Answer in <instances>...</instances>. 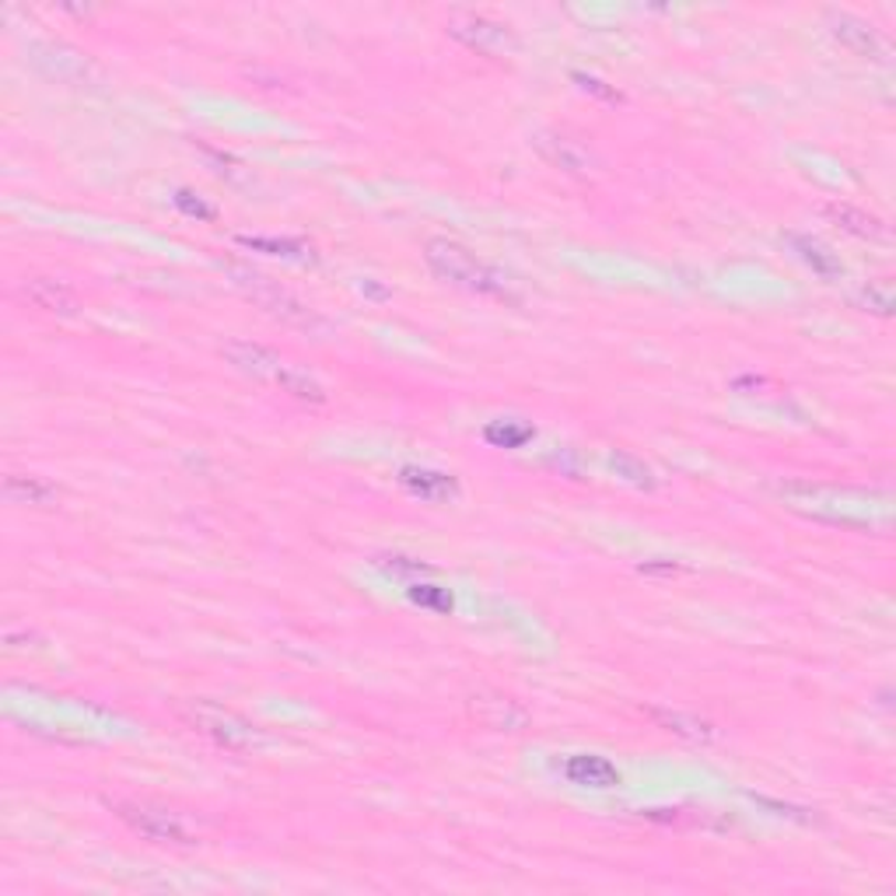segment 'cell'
I'll list each match as a JSON object with an SVG mask.
<instances>
[{"instance_id":"obj_1","label":"cell","mask_w":896,"mask_h":896,"mask_svg":"<svg viewBox=\"0 0 896 896\" xmlns=\"http://www.w3.org/2000/svg\"><path fill=\"white\" fill-rule=\"evenodd\" d=\"M424 259L441 280L456 284V288H462V291L501 298V301H519V291L512 288L508 274H501L498 267H491V263H483L466 246H459V242L431 238V242H427V249H424Z\"/></svg>"},{"instance_id":"obj_2","label":"cell","mask_w":896,"mask_h":896,"mask_svg":"<svg viewBox=\"0 0 896 896\" xmlns=\"http://www.w3.org/2000/svg\"><path fill=\"white\" fill-rule=\"evenodd\" d=\"M224 358H228L238 372H246V375L267 382V385H277L280 393H288L295 399H305V403H322L326 399L322 385L309 372H301L298 364L284 361L280 354L259 348V343L232 340V343H224Z\"/></svg>"},{"instance_id":"obj_3","label":"cell","mask_w":896,"mask_h":896,"mask_svg":"<svg viewBox=\"0 0 896 896\" xmlns=\"http://www.w3.org/2000/svg\"><path fill=\"white\" fill-rule=\"evenodd\" d=\"M232 277L242 291H246L259 309H267L274 319L280 322H288V326H298V330L305 333H326V319L319 312H312L309 305H305L301 298H295L288 288H280L277 280H270L267 274H259L253 267H232Z\"/></svg>"},{"instance_id":"obj_4","label":"cell","mask_w":896,"mask_h":896,"mask_svg":"<svg viewBox=\"0 0 896 896\" xmlns=\"http://www.w3.org/2000/svg\"><path fill=\"white\" fill-rule=\"evenodd\" d=\"M182 718H186L200 732V736H207L211 743H217L221 749L246 753V749H253L259 743V732L246 718H238L235 711L211 704V701H193L186 711H182Z\"/></svg>"},{"instance_id":"obj_5","label":"cell","mask_w":896,"mask_h":896,"mask_svg":"<svg viewBox=\"0 0 896 896\" xmlns=\"http://www.w3.org/2000/svg\"><path fill=\"white\" fill-rule=\"evenodd\" d=\"M113 812L124 820L137 838H145L151 844H193V833L186 830L175 812L151 806V802H113Z\"/></svg>"},{"instance_id":"obj_6","label":"cell","mask_w":896,"mask_h":896,"mask_svg":"<svg viewBox=\"0 0 896 896\" xmlns=\"http://www.w3.org/2000/svg\"><path fill=\"white\" fill-rule=\"evenodd\" d=\"M448 32H452L459 43H466L477 53H487V56H494L504 46H512V35H508V29L491 22V18H483V14H456L452 22H448Z\"/></svg>"},{"instance_id":"obj_7","label":"cell","mask_w":896,"mask_h":896,"mask_svg":"<svg viewBox=\"0 0 896 896\" xmlns=\"http://www.w3.org/2000/svg\"><path fill=\"white\" fill-rule=\"evenodd\" d=\"M399 487L406 494H414L420 501H431V504H445V501H452L459 494L456 477H448L441 470H427V466H403Z\"/></svg>"},{"instance_id":"obj_8","label":"cell","mask_w":896,"mask_h":896,"mask_svg":"<svg viewBox=\"0 0 896 896\" xmlns=\"http://www.w3.org/2000/svg\"><path fill=\"white\" fill-rule=\"evenodd\" d=\"M536 151L550 161V166H557L564 172H572V175H585L588 169H593V154H588V148H582L578 140L572 137H564V134H536Z\"/></svg>"},{"instance_id":"obj_9","label":"cell","mask_w":896,"mask_h":896,"mask_svg":"<svg viewBox=\"0 0 896 896\" xmlns=\"http://www.w3.org/2000/svg\"><path fill=\"white\" fill-rule=\"evenodd\" d=\"M830 35L838 39V43H844L851 53L868 56V60H879L883 50H886L879 32H875L868 22H862V18H854V14H830Z\"/></svg>"},{"instance_id":"obj_10","label":"cell","mask_w":896,"mask_h":896,"mask_svg":"<svg viewBox=\"0 0 896 896\" xmlns=\"http://www.w3.org/2000/svg\"><path fill=\"white\" fill-rule=\"evenodd\" d=\"M561 774L572 785H582V788H614V785H620V770L606 757H596V753H575V757H567L561 764Z\"/></svg>"},{"instance_id":"obj_11","label":"cell","mask_w":896,"mask_h":896,"mask_svg":"<svg viewBox=\"0 0 896 896\" xmlns=\"http://www.w3.org/2000/svg\"><path fill=\"white\" fill-rule=\"evenodd\" d=\"M788 246L796 249V256L806 263V267H812V274H817V277H823V280H841L844 277V263L838 259V253H833L826 242L812 238V235H788Z\"/></svg>"},{"instance_id":"obj_12","label":"cell","mask_w":896,"mask_h":896,"mask_svg":"<svg viewBox=\"0 0 896 896\" xmlns=\"http://www.w3.org/2000/svg\"><path fill=\"white\" fill-rule=\"evenodd\" d=\"M22 295L39 305V309H46V312H56V316H74L77 312V295L67 288L64 280H56V277H32Z\"/></svg>"},{"instance_id":"obj_13","label":"cell","mask_w":896,"mask_h":896,"mask_svg":"<svg viewBox=\"0 0 896 896\" xmlns=\"http://www.w3.org/2000/svg\"><path fill=\"white\" fill-rule=\"evenodd\" d=\"M823 214H826L830 221H838L844 232L858 235V238H872V242H886V238H889L886 224H883L879 217H872V214H865V211H858V207H851V203H826Z\"/></svg>"},{"instance_id":"obj_14","label":"cell","mask_w":896,"mask_h":896,"mask_svg":"<svg viewBox=\"0 0 896 896\" xmlns=\"http://www.w3.org/2000/svg\"><path fill=\"white\" fill-rule=\"evenodd\" d=\"M4 491H8V498L18 501V504H53V501L60 498V491H56V487H53L50 480H43V477H25V473H11V477L4 480Z\"/></svg>"},{"instance_id":"obj_15","label":"cell","mask_w":896,"mask_h":896,"mask_svg":"<svg viewBox=\"0 0 896 896\" xmlns=\"http://www.w3.org/2000/svg\"><path fill=\"white\" fill-rule=\"evenodd\" d=\"M533 427L522 424V420H494L483 427V438L498 445V448H522L525 441H533Z\"/></svg>"},{"instance_id":"obj_16","label":"cell","mask_w":896,"mask_h":896,"mask_svg":"<svg viewBox=\"0 0 896 896\" xmlns=\"http://www.w3.org/2000/svg\"><path fill=\"white\" fill-rule=\"evenodd\" d=\"M238 246L263 249V253H270V256H288V259H312V249L301 246V242H295V238H253V235H242Z\"/></svg>"},{"instance_id":"obj_17","label":"cell","mask_w":896,"mask_h":896,"mask_svg":"<svg viewBox=\"0 0 896 896\" xmlns=\"http://www.w3.org/2000/svg\"><path fill=\"white\" fill-rule=\"evenodd\" d=\"M491 704L494 711H483V707H473L477 715L483 718V725H491V728H519L522 722H525V715H522V707L515 704V701H508V697H494V701H487Z\"/></svg>"},{"instance_id":"obj_18","label":"cell","mask_w":896,"mask_h":896,"mask_svg":"<svg viewBox=\"0 0 896 896\" xmlns=\"http://www.w3.org/2000/svg\"><path fill=\"white\" fill-rule=\"evenodd\" d=\"M406 596H410V602H417L424 609H435V614H452V606H456L452 593H448V588H438V585L414 582L410 588H406Z\"/></svg>"},{"instance_id":"obj_19","label":"cell","mask_w":896,"mask_h":896,"mask_svg":"<svg viewBox=\"0 0 896 896\" xmlns=\"http://www.w3.org/2000/svg\"><path fill=\"white\" fill-rule=\"evenodd\" d=\"M862 305L875 316H893V284L889 280H872L862 291Z\"/></svg>"},{"instance_id":"obj_20","label":"cell","mask_w":896,"mask_h":896,"mask_svg":"<svg viewBox=\"0 0 896 896\" xmlns=\"http://www.w3.org/2000/svg\"><path fill=\"white\" fill-rule=\"evenodd\" d=\"M375 564L382 567L385 575L393 578H406V575H431V567L414 561V557H399V554H385V557H375Z\"/></svg>"},{"instance_id":"obj_21","label":"cell","mask_w":896,"mask_h":896,"mask_svg":"<svg viewBox=\"0 0 896 896\" xmlns=\"http://www.w3.org/2000/svg\"><path fill=\"white\" fill-rule=\"evenodd\" d=\"M651 718L669 725V732H676V736H686V739H707L711 736L707 725H701L694 718H683V715H665V711H651Z\"/></svg>"},{"instance_id":"obj_22","label":"cell","mask_w":896,"mask_h":896,"mask_svg":"<svg viewBox=\"0 0 896 896\" xmlns=\"http://www.w3.org/2000/svg\"><path fill=\"white\" fill-rule=\"evenodd\" d=\"M175 207H179V211H186L190 217H214V211L207 207V203H203V200H193L190 190H179V193H175Z\"/></svg>"},{"instance_id":"obj_23","label":"cell","mask_w":896,"mask_h":896,"mask_svg":"<svg viewBox=\"0 0 896 896\" xmlns=\"http://www.w3.org/2000/svg\"><path fill=\"white\" fill-rule=\"evenodd\" d=\"M582 85L588 88V92H596V95H602V98H609V102H620V95L617 92H609V88H602V81H596V77H582V74H575Z\"/></svg>"}]
</instances>
